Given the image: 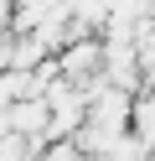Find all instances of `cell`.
Here are the masks:
<instances>
[{
	"mask_svg": "<svg viewBox=\"0 0 155 161\" xmlns=\"http://www.w3.org/2000/svg\"><path fill=\"white\" fill-rule=\"evenodd\" d=\"M47 125H52V109H47V99H16L10 104V130L16 135H26V140H36V146H47Z\"/></svg>",
	"mask_w": 155,
	"mask_h": 161,
	"instance_id": "6da1fadb",
	"label": "cell"
},
{
	"mask_svg": "<svg viewBox=\"0 0 155 161\" xmlns=\"http://www.w3.org/2000/svg\"><path fill=\"white\" fill-rule=\"evenodd\" d=\"M57 68H62V78H72V83H93L98 68H103V42H78V47H67Z\"/></svg>",
	"mask_w": 155,
	"mask_h": 161,
	"instance_id": "7a4b0ae2",
	"label": "cell"
}]
</instances>
